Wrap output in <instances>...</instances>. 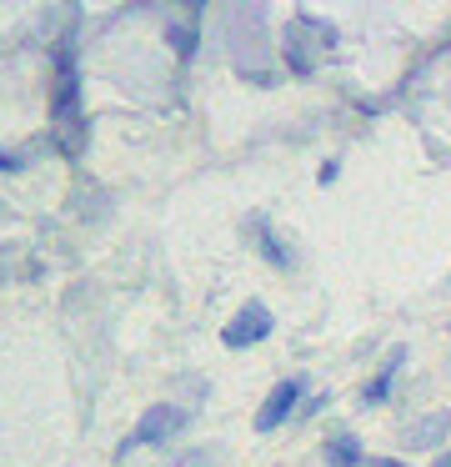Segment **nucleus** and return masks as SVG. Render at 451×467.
<instances>
[{"label": "nucleus", "instance_id": "7ed1b4c3", "mask_svg": "<svg viewBox=\"0 0 451 467\" xmlns=\"http://www.w3.org/2000/svg\"><path fill=\"white\" fill-rule=\"evenodd\" d=\"M306 392H311V382L306 377H286V382H276L266 392V402L256 407V432H276V427H286L291 417H301V407H306Z\"/></svg>", "mask_w": 451, "mask_h": 467}, {"label": "nucleus", "instance_id": "39448f33", "mask_svg": "<svg viewBox=\"0 0 451 467\" xmlns=\"http://www.w3.org/2000/svg\"><path fill=\"white\" fill-rule=\"evenodd\" d=\"M271 327H276V317H271V306L261 302H246L231 312V322L220 327V342L231 347V352H251V347H261L271 337Z\"/></svg>", "mask_w": 451, "mask_h": 467}, {"label": "nucleus", "instance_id": "2eb2a0df", "mask_svg": "<svg viewBox=\"0 0 451 467\" xmlns=\"http://www.w3.org/2000/svg\"><path fill=\"white\" fill-rule=\"evenodd\" d=\"M366 467H406L401 457H376V462H366Z\"/></svg>", "mask_w": 451, "mask_h": 467}, {"label": "nucleus", "instance_id": "6e6552de", "mask_svg": "<svg viewBox=\"0 0 451 467\" xmlns=\"http://www.w3.org/2000/svg\"><path fill=\"white\" fill-rule=\"evenodd\" d=\"M446 432H451V412H426V417H416V422L401 432V447H411V452H426V447H436Z\"/></svg>", "mask_w": 451, "mask_h": 467}, {"label": "nucleus", "instance_id": "423d86ee", "mask_svg": "<svg viewBox=\"0 0 451 467\" xmlns=\"http://www.w3.org/2000/svg\"><path fill=\"white\" fill-rule=\"evenodd\" d=\"M406 367V347H391V357L376 367V372L366 377V387H361V407H381L391 402V392H396V372Z\"/></svg>", "mask_w": 451, "mask_h": 467}, {"label": "nucleus", "instance_id": "1a4fd4ad", "mask_svg": "<svg viewBox=\"0 0 451 467\" xmlns=\"http://www.w3.org/2000/svg\"><path fill=\"white\" fill-rule=\"evenodd\" d=\"M321 462L326 467H366V447H361L356 432H331L321 442Z\"/></svg>", "mask_w": 451, "mask_h": 467}, {"label": "nucleus", "instance_id": "f8f14e48", "mask_svg": "<svg viewBox=\"0 0 451 467\" xmlns=\"http://www.w3.org/2000/svg\"><path fill=\"white\" fill-rule=\"evenodd\" d=\"M170 467H216V452H210V447H190V452L176 457Z\"/></svg>", "mask_w": 451, "mask_h": 467}, {"label": "nucleus", "instance_id": "f03ea898", "mask_svg": "<svg viewBox=\"0 0 451 467\" xmlns=\"http://www.w3.org/2000/svg\"><path fill=\"white\" fill-rule=\"evenodd\" d=\"M331 51H336V26L321 21V16L296 11L281 26V66H286L291 76H316Z\"/></svg>", "mask_w": 451, "mask_h": 467}, {"label": "nucleus", "instance_id": "ddd939ff", "mask_svg": "<svg viewBox=\"0 0 451 467\" xmlns=\"http://www.w3.org/2000/svg\"><path fill=\"white\" fill-rule=\"evenodd\" d=\"M316 182H321V186H336V182H341V161H336V156H326V161H321Z\"/></svg>", "mask_w": 451, "mask_h": 467}, {"label": "nucleus", "instance_id": "9d476101", "mask_svg": "<svg viewBox=\"0 0 451 467\" xmlns=\"http://www.w3.org/2000/svg\"><path fill=\"white\" fill-rule=\"evenodd\" d=\"M256 246H261V256H266L276 272H296V252H291V242L271 222H256Z\"/></svg>", "mask_w": 451, "mask_h": 467}, {"label": "nucleus", "instance_id": "0eeeda50", "mask_svg": "<svg viewBox=\"0 0 451 467\" xmlns=\"http://www.w3.org/2000/svg\"><path fill=\"white\" fill-rule=\"evenodd\" d=\"M200 16H206V5H190V16H180V21L166 26V46L176 51V61H196L200 51Z\"/></svg>", "mask_w": 451, "mask_h": 467}, {"label": "nucleus", "instance_id": "4468645a", "mask_svg": "<svg viewBox=\"0 0 451 467\" xmlns=\"http://www.w3.org/2000/svg\"><path fill=\"white\" fill-rule=\"evenodd\" d=\"M316 412H326V397H306V407H301V417H316Z\"/></svg>", "mask_w": 451, "mask_h": 467}, {"label": "nucleus", "instance_id": "f257e3e1", "mask_svg": "<svg viewBox=\"0 0 451 467\" xmlns=\"http://www.w3.org/2000/svg\"><path fill=\"white\" fill-rule=\"evenodd\" d=\"M50 131H56V141H60V156L86 151V96H80L76 31L56 46V71H50Z\"/></svg>", "mask_w": 451, "mask_h": 467}, {"label": "nucleus", "instance_id": "9b49d317", "mask_svg": "<svg viewBox=\"0 0 451 467\" xmlns=\"http://www.w3.org/2000/svg\"><path fill=\"white\" fill-rule=\"evenodd\" d=\"M30 166V146H0V176H20Z\"/></svg>", "mask_w": 451, "mask_h": 467}, {"label": "nucleus", "instance_id": "dca6fc26", "mask_svg": "<svg viewBox=\"0 0 451 467\" xmlns=\"http://www.w3.org/2000/svg\"><path fill=\"white\" fill-rule=\"evenodd\" d=\"M431 467H451V447H446V452H436V457H431Z\"/></svg>", "mask_w": 451, "mask_h": 467}, {"label": "nucleus", "instance_id": "20e7f679", "mask_svg": "<svg viewBox=\"0 0 451 467\" xmlns=\"http://www.w3.org/2000/svg\"><path fill=\"white\" fill-rule=\"evenodd\" d=\"M186 427H190V412H186V407L156 402V407H146V412H140V422H136V432H130L126 447H166V442H176Z\"/></svg>", "mask_w": 451, "mask_h": 467}]
</instances>
